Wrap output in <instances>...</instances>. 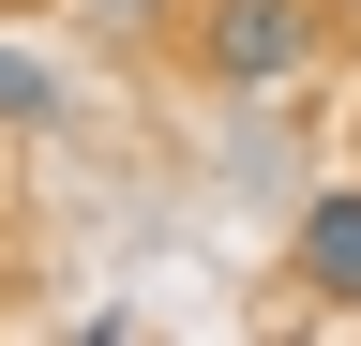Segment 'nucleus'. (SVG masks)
<instances>
[{"mask_svg": "<svg viewBox=\"0 0 361 346\" xmlns=\"http://www.w3.org/2000/svg\"><path fill=\"white\" fill-rule=\"evenodd\" d=\"M196 61H211V91H286V75L331 46V16L316 0H196Z\"/></svg>", "mask_w": 361, "mask_h": 346, "instance_id": "f257e3e1", "label": "nucleus"}, {"mask_svg": "<svg viewBox=\"0 0 361 346\" xmlns=\"http://www.w3.org/2000/svg\"><path fill=\"white\" fill-rule=\"evenodd\" d=\"M286 271H301L316 301H361V196H316V211H301V241H286Z\"/></svg>", "mask_w": 361, "mask_h": 346, "instance_id": "f03ea898", "label": "nucleus"}, {"mask_svg": "<svg viewBox=\"0 0 361 346\" xmlns=\"http://www.w3.org/2000/svg\"><path fill=\"white\" fill-rule=\"evenodd\" d=\"M0 121H16V136H61V121H75V91H61L45 61H16V46H0Z\"/></svg>", "mask_w": 361, "mask_h": 346, "instance_id": "7ed1b4c3", "label": "nucleus"}]
</instances>
